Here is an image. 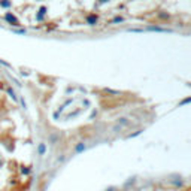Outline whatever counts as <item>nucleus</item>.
Listing matches in <instances>:
<instances>
[{"label":"nucleus","instance_id":"nucleus-1","mask_svg":"<svg viewBox=\"0 0 191 191\" xmlns=\"http://www.w3.org/2000/svg\"><path fill=\"white\" fill-rule=\"evenodd\" d=\"M5 19H6V21H9V22H11L12 26H19L18 19L14 17V15H11V14H6V15H5Z\"/></svg>","mask_w":191,"mask_h":191},{"label":"nucleus","instance_id":"nucleus-2","mask_svg":"<svg viewBox=\"0 0 191 191\" xmlns=\"http://www.w3.org/2000/svg\"><path fill=\"white\" fill-rule=\"evenodd\" d=\"M148 30H151V32H161V33H170V30H167V29H161V27H157V26H149Z\"/></svg>","mask_w":191,"mask_h":191},{"label":"nucleus","instance_id":"nucleus-3","mask_svg":"<svg viewBox=\"0 0 191 191\" xmlns=\"http://www.w3.org/2000/svg\"><path fill=\"white\" fill-rule=\"evenodd\" d=\"M88 24H91V26H94L96 22H97V17H94V15H90V17L87 18Z\"/></svg>","mask_w":191,"mask_h":191},{"label":"nucleus","instance_id":"nucleus-4","mask_svg":"<svg viewBox=\"0 0 191 191\" xmlns=\"http://www.w3.org/2000/svg\"><path fill=\"white\" fill-rule=\"evenodd\" d=\"M84 149H85V145H84V143H78V145H76V148H75V151H76V152H82Z\"/></svg>","mask_w":191,"mask_h":191},{"label":"nucleus","instance_id":"nucleus-5","mask_svg":"<svg viewBox=\"0 0 191 191\" xmlns=\"http://www.w3.org/2000/svg\"><path fill=\"white\" fill-rule=\"evenodd\" d=\"M170 182H172V184H173L175 187H182V185H184V182H182V181H181V179H179V181H178V179H172V181H170Z\"/></svg>","mask_w":191,"mask_h":191},{"label":"nucleus","instance_id":"nucleus-6","mask_svg":"<svg viewBox=\"0 0 191 191\" xmlns=\"http://www.w3.org/2000/svg\"><path fill=\"white\" fill-rule=\"evenodd\" d=\"M45 11H46V8H40V11H39V14H37V19L40 21L42 18H43V14H45Z\"/></svg>","mask_w":191,"mask_h":191},{"label":"nucleus","instance_id":"nucleus-7","mask_svg":"<svg viewBox=\"0 0 191 191\" xmlns=\"http://www.w3.org/2000/svg\"><path fill=\"white\" fill-rule=\"evenodd\" d=\"M187 103H191V97H187V99H184L182 102H181V106H184V104H187Z\"/></svg>","mask_w":191,"mask_h":191},{"label":"nucleus","instance_id":"nucleus-8","mask_svg":"<svg viewBox=\"0 0 191 191\" xmlns=\"http://www.w3.org/2000/svg\"><path fill=\"white\" fill-rule=\"evenodd\" d=\"M45 152V145H40L39 146V154H43Z\"/></svg>","mask_w":191,"mask_h":191},{"label":"nucleus","instance_id":"nucleus-9","mask_svg":"<svg viewBox=\"0 0 191 191\" xmlns=\"http://www.w3.org/2000/svg\"><path fill=\"white\" fill-rule=\"evenodd\" d=\"M140 133H142V130H139V131H136V133H133V135H130L128 138H136V136H139Z\"/></svg>","mask_w":191,"mask_h":191},{"label":"nucleus","instance_id":"nucleus-10","mask_svg":"<svg viewBox=\"0 0 191 191\" xmlns=\"http://www.w3.org/2000/svg\"><path fill=\"white\" fill-rule=\"evenodd\" d=\"M0 5H2V6H6V8H8V6H9V2H5V0H2V3H0Z\"/></svg>","mask_w":191,"mask_h":191},{"label":"nucleus","instance_id":"nucleus-11","mask_svg":"<svg viewBox=\"0 0 191 191\" xmlns=\"http://www.w3.org/2000/svg\"><path fill=\"white\" fill-rule=\"evenodd\" d=\"M121 21H122V18H121V17H117L115 19H114V22H121Z\"/></svg>","mask_w":191,"mask_h":191},{"label":"nucleus","instance_id":"nucleus-12","mask_svg":"<svg viewBox=\"0 0 191 191\" xmlns=\"http://www.w3.org/2000/svg\"><path fill=\"white\" fill-rule=\"evenodd\" d=\"M106 2H107V0H100V3H106Z\"/></svg>","mask_w":191,"mask_h":191}]
</instances>
